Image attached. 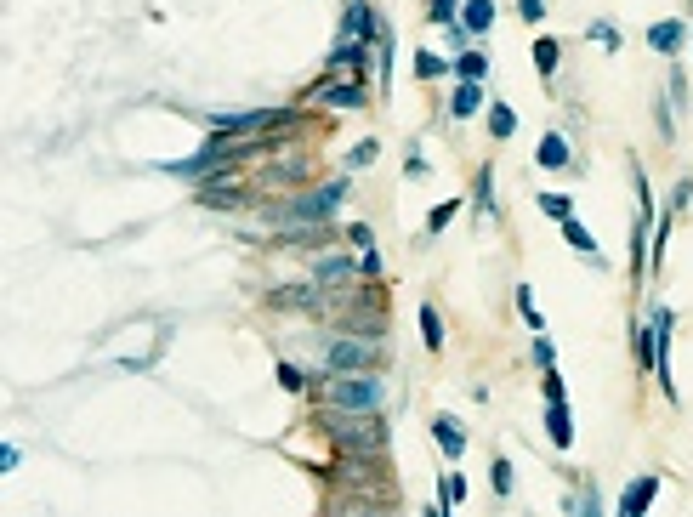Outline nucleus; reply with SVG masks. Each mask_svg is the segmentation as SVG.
Segmentation results:
<instances>
[{
    "mask_svg": "<svg viewBox=\"0 0 693 517\" xmlns=\"http://www.w3.org/2000/svg\"><path fill=\"white\" fill-rule=\"evenodd\" d=\"M324 381V404L336 410H381L387 404V387L375 370H319Z\"/></svg>",
    "mask_w": 693,
    "mask_h": 517,
    "instance_id": "obj_1",
    "label": "nucleus"
},
{
    "mask_svg": "<svg viewBox=\"0 0 693 517\" xmlns=\"http://www.w3.org/2000/svg\"><path fill=\"white\" fill-rule=\"evenodd\" d=\"M341 199H347V182H324V188H307V194H296L290 205H279L273 211V222H296V228H324L330 216L341 211Z\"/></svg>",
    "mask_w": 693,
    "mask_h": 517,
    "instance_id": "obj_2",
    "label": "nucleus"
},
{
    "mask_svg": "<svg viewBox=\"0 0 693 517\" xmlns=\"http://www.w3.org/2000/svg\"><path fill=\"white\" fill-rule=\"evenodd\" d=\"M381 364V336H330L324 347V370H375Z\"/></svg>",
    "mask_w": 693,
    "mask_h": 517,
    "instance_id": "obj_3",
    "label": "nucleus"
},
{
    "mask_svg": "<svg viewBox=\"0 0 693 517\" xmlns=\"http://www.w3.org/2000/svg\"><path fill=\"white\" fill-rule=\"evenodd\" d=\"M290 108H250V114H211V131L222 137H262L273 125H285Z\"/></svg>",
    "mask_w": 693,
    "mask_h": 517,
    "instance_id": "obj_4",
    "label": "nucleus"
},
{
    "mask_svg": "<svg viewBox=\"0 0 693 517\" xmlns=\"http://www.w3.org/2000/svg\"><path fill=\"white\" fill-rule=\"evenodd\" d=\"M370 46L375 40H336V52H330V63H324V80H364V74L375 69Z\"/></svg>",
    "mask_w": 693,
    "mask_h": 517,
    "instance_id": "obj_5",
    "label": "nucleus"
},
{
    "mask_svg": "<svg viewBox=\"0 0 693 517\" xmlns=\"http://www.w3.org/2000/svg\"><path fill=\"white\" fill-rule=\"evenodd\" d=\"M671 330H676V313L671 307H654V319H648V336H654V375L665 398H676V381H671Z\"/></svg>",
    "mask_w": 693,
    "mask_h": 517,
    "instance_id": "obj_6",
    "label": "nucleus"
},
{
    "mask_svg": "<svg viewBox=\"0 0 693 517\" xmlns=\"http://www.w3.org/2000/svg\"><path fill=\"white\" fill-rule=\"evenodd\" d=\"M313 108H336V114L370 108V91H364V80H319L313 86Z\"/></svg>",
    "mask_w": 693,
    "mask_h": 517,
    "instance_id": "obj_7",
    "label": "nucleus"
},
{
    "mask_svg": "<svg viewBox=\"0 0 693 517\" xmlns=\"http://www.w3.org/2000/svg\"><path fill=\"white\" fill-rule=\"evenodd\" d=\"M387 29V23L375 18L370 0H347V12H341V40H375Z\"/></svg>",
    "mask_w": 693,
    "mask_h": 517,
    "instance_id": "obj_8",
    "label": "nucleus"
},
{
    "mask_svg": "<svg viewBox=\"0 0 693 517\" xmlns=\"http://www.w3.org/2000/svg\"><path fill=\"white\" fill-rule=\"evenodd\" d=\"M693 40V29L682 18H659V23H648V46H654L659 57H676L682 46Z\"/></svg>",
    "mask_w": 693,
    "mask_h": 517,
    "instance_id": "obj_9",
    "label": "nucleus"
},
{
    "mask_svg": "<svg viewBox=\"0 0 693 517\" xmlns=\"http://www.w3.org/2000/svg\"><path fill=\"white\" fill-rule=\"evenodd\" d=\"M534 165H540V171H574L569 137H563V131H546V137H540V148H534Z\"/></svg>",
    "mask_w": 693,
    "mask_h": 517,
    "instance_id": "obj_10",
    "label": "nucleus"
},
{
    "mask_svg": "<svg viewBox=\"0 0 693 517\" xmlns=\"http://www.w3.org/2000/svg\"><path fill=\"white\" fill-rule=\"evenodd\" d=\"M659 495V472H642L637 483H625V495H620V517H642L648 506H654Z\"/></svg>",
    "mask_w": 693,
    "mask_h": 517,
    "instance_id": "obj_11",
    "label": "nucleus"
},
{
    "mask_svg": "<svg viewBox=\"0 0 693 517\" xmlns=\"http://www.w3.org/2000/svg\"><path fill=\"white\" fill-rule=\"evenodd\" d=\"M432 444L444 449L449 461H461L466 455V427L455 421V415H432Z\"/></svg>",
    "mask_w": 693,
    "mask_h": 517,
    "instance_id": "obj_12",
    "label": "nucleus"
},
{
    "mask_svg": "<svg viewBox=\"0 0 693 517\" xmlns=\"http://www.w3.org/2000/svg\"><path fill=\"white\" fill-rule=\"evenodd\" d=\"M546 438L557 449L574 444V415H569V398H546Z\"/></svg>",
    "mask_w": 693,
    "mask_h": 517,
    "instance_id": "obj_13",
    "label": "nucleus"
},
{
    "mask_svg": "<svg viewBox=\"0 0 693 517\" xmlns=\"http://www.w3.org/2000/svg\"><path fill=\"white\" fill-rule=\"evenodd\" d=\"M267 302H273V307H313V313H319V307H324V285L313 279V285H285V290H267Z\"/></svg>",
    "mask_w": 693,
    "mask_h": 517,
    "instance_id": "obj_14",
    "label": "nucleus"
},
{
    "mask_svg": "<svg viewBox=\"0 0 693 517\" xmlns=\"http://www.w3.org/2000/svg\"><path fill=\"white\" fill-rule=\"evenodd\" d=\"M199 205H205V211H239V205H245V188H239V182H205V188H199Z\"/></svg>",
    "mask_w": 693,
    "mask_h": 517,
    "instance_id": "obj_15",
    "label": "nucleus"
},
{
    "mask_svg": "<svg viewBox=\"0 0 693 517\" xmlns=\"http://www.w3.org/2000/svg\"><path fill=\"white\" fill-rule=\"evenodd\" d=\"M557 63H563V40H557V35H534V74H540V80H551V74H557Z\"/></svg>",
    "mask_w": 693,
    "mask_h": 517,
    "instance_id": "obj_16",
    "label": "nucleus"
},
{
    "mask_svg": "<svg viewBox=\"0 0 693 517\" xmlns=\"http://www.w3.org/2000/svg\"><path fill=\"white\" fill-rule=\"evenodd\" d=\"M478 108H483V86H478V80H461L455 97H449V120H472Z\"/></svg>",
    "mask_w": 693,
    "mask_h": 517,
    "instance_id": "obj_17",
    "label": "nucleus"
},
{
    "mask_svg": "<svg viewBox=\"0 0 693 517\" xmlns=\"http://www.w3.org/2000/svg\"><path fill=\"white\" fill-rule=\"evenodd\" d=\"M489 137H495V143H512V137H517V108L506 103V97L489 103Z\"/></svg>",
    "mask_w": 693,
    "mask_h": 517,
    "instance_id": "obj_18",
    "label": "nucleus"
},
{
    "mask_svg": "<svg viewBox=\"0 0 693 517\" xmlns=\"http://www.w3.org/2000/svg\"><path fill=\"white\" fill-rule=\"evenodd\" d=\"M563 239H569V245L586 256V262H603V256H597V233H591L580 216H563Z\"/></svg>",
    "mask_w": 693,
    "mask_h": 517,
    "instance_id": "obj_19",
    "label": "nucleus"
},
{
    "mask_svg": "<svg viewBox=\"0 0 693 517\" xmlns=\"http://www.w3.org/2000/svg\"><path fill=\"white\" fill-rule=\"evenodd\" d=\"M461 23L472 29V35H489V29H495V0H466Z\"/></svg>",
    "mask_w": 693,
    "mask_h": 517,
    "instance_id": "obj_20",
    "label": "nucleus"
},
{
    "mask_svg": "<svg viewBox=\"0 0 693 517\" xmlns=\"http://www.w3.org/2000/svg\"><path fill=\"white\" fill-rule=\"evenodd\" d=\"M421 341H427V353H444V319H438V307H421Z\"/></svg>",
    "mask_w": 693,
    "mask_h": 517,
    "instance_id": "obj_21",
    "label": "nucleus"
},
{
    "mask_svg": "<svg viewBox=\"0 0 693 517\" xmlns=\"http://www.w3.org/2000/svg\"><path fill=\"white\" fill-rule=\"evenodd\" d=\"M512 302H517V313H523V324H529L534 336H540V330H546V313H540V307H534L529 285H517V290H512Z\"/></svg>",
    "mask_w": 693,
    "mask_h": 517,
    "instance_id": "obj_22",
    "label": "nucleus"
},
{
    "mask_svg": "<svg viewBox=\"0 0 693 517\" xmlns=\"http://www.w3.org/2000/svg\"><path fill=\"white\" fill-rule=\"evenodd\" d=\"M375 160H381V143H375V137H364V143L347 148V171H370Z\"/></svg>",
    "mask_w": 693,
    "mask_h": 517,
    "instance_id": "obj_23",
    "label": "nucleus"
},
{
    "mask_svg": "<svg viewBox=\"0 0 693 517\" xmlns=\"http://www.w3.org/2000/svg\"><path fill=\"white\" fill-rule=\"evenodd\" d=\"M313 279H319V285H341V279H353V262H347V256H330V262H319Z\"/></svg>",
    "mask_w": 693,
    "mask_h": 517,
    "instance_id": "obj_24",
    "label": "nucleus"
},
{
    "mask_svg": "<svg viewBox=\"0 0 693 517\" xmlns=\"http://www.w3.org/2000/svg\"><path fill=\"white\" fill-rule=\"evenodd\" d=\"M449 69H455V63H444L438 52H415V74H421V80H444Z\"/></svg>",
    "mask_w": 693,
    "mask_h": 517,
    "instance_id": "obj_25",
    "label": "nucleus"
},
{
    "mask_svg": "<svg viewBox=\"0 0 693 517\" xmlns=\"http://www.w3.org/2000/svg\"><path fill=\"white\" fill-rule=\"evenodd\" d=\"M455 216H461V199H444V205H432V211H427V233H444Z\"/></svg>",
    "mask_w": 693,
    "mask_h": 517,
    "instance_id": "obj_26",
    "label": "nucleus"
},
{
    "mask_svg": "<svg viewBox=\"0 0 693 517\" xmlns=\"http://www.w3.org/2000/svg\"><path fill=\"white\" fill-rule=\"evenodd\" d=\"M455 74H461V80H483V74H489V57H483V52H461V57H455Z\"/></svg>",
    "mask_w": 693,
    "mask_h": 517,
    "instance_id": "obj_27",
    "label": "nucleus"
},
{
    "mask_svg": "<svg viewBox=\"0 0 693 517\" xmlns=\"http://www.w3.org/2000/svg\"><path fill=\"white\" fill-rule=\"evenodd\" d=\"M489 483H495L500 500L512 495V461H506V455H495V461H489Z\"/></svg>",
    "mask_w": 693,
    "mask_h": 517,
    "instance_id": "obj_28",
    "label": "nucleus"
},
{
    "mask_svg": "<svg viewBox=\"0 0 693 517\" xmlns=\"http://www.w3.org/2000/svg\"><path fill=\"white\" fill-rule=\"evenodd\" d=\"M455 18H461V0H432L427 6V23H438V29H449Z\"/></svg>",
    "mask_w": 693,
    "mask_h": 517,
    "instance_id": "obj_29",
    "label": "nucleus"
},
{
    "mask_svg": "<svg viewBox=\"0 0 693 517\" xmlns=\"http://www.w3.org/2000/svg\"><path fill=\"white\" fill-rule=\"evenodd\" d=\"M540 211H546L551 222H563V216H574V199L569 194H540Z\"/></svg>",
    "mask_w": 693,
    "mask_h": 517,
    "instance_id": "obj_30",
    "label": "nucleus"
},
{
    "mask_svg": "<svg viewBox=\"0 0 693 517\" xmlns=\"http://www.w3.org/2000/svg\"><path fill=\"white\" fill-rule=\"evenodd\" d=\"M461 500H466V483H461V478H444V483H438V512L461 506Z\"/></svg>",
    "mask_w": 693,
    "mask_h": 517,
    "instance_id": "obj_31",
    "label": "nucleus"
},
{
    "mask_svg": "<svg viewBox=\"0 0 693 517\" xmlns=\"http://www.w3.org/2000/svg\"><path fill=\"white\" fill-rule=\"evenodd\" d=\"M489 194H495V171H489V165H483V171H478V182H472V199H478L483 211H489V205H495V199H489Z\"/></svg>",
    "mask_w": 693,
    "mask_h": 517,
    "instance_id": "obj_32",
    "label": "nucleus"
},
{
    "mask_svg": "<svg viewBox=\"0 0 693 517\" xmlns=\"http://www.w3.org/2000/svg\"><path fill=\"white\" fill-rule=\"evenodd\" d=\"M347 245H353V250H375V228H370V222H353V228H347Z\"/></svg>",
    "mask_w": 693,
    "mask_h": 517,
    "instance_id": "obj_33",
    "label": "nucleus"
},
{
    "mask_svg": "<svg viewBox=\"0 0 693 517\" xmlns=\"http://www.w3.org/2000/svg\"><path fill=\"white\" fill-rule=\"evenodd\" d=\"M534 364H540V370H551V364H557V347L546 341V330L534 336Z\"/></svg>",
    "mask_w": 693,
    "mask_h": 517,
    "instance_id": "obj_34",
    "label": "nucleus"
},
{
    "mask_svg": "<svg viewBox=\"0 0 693 517\" xmlns=\"http://www.w3.org/2000/svg\"><path fill=\"white\" fill-rule=\"evenodd\" d=\"M540 393H546V398H569V393H563V375H557V364H551V370H540Z\"/></svg>",
    "mask_w": 693,
    "mask_h": 517,
    "instance_id": "obj_35",
    "label": "nucleus"
},
{
    "mask_svg": "<svg viewBox=\"0 0 693 517\" xmlns=\"http://www.w3.org/2000/svg\"><path fill=\"white\" fill-rule=\"evenodd\" d=\"M279 381H285L290 393H307V375L296 370V364H279Z\"/></svg>",
    "mask_w": 693,
    "mask_h": 517,
    "instance_id": "obj_36",
    "label": "nucleus"
},
{
    "mask_svg": "<svg viewBox=\"0 0 693 517\" xmlns=\"http://www.w3.org/2000/svg\"><path fill=\"white\" fill-rule=\"evenodd\" d=\"M591 40H597V46H608V52L620 46V35H614V23H591Z\"/></svg>",
    "mask_w": 693,
    "mask_h": 517,
    "instance_id": "obj_37",
    "label": "nucleus"
},
{
    "mask_svg": "<svg viewBox=\"0 0 693 517\" xmlns=\"http://www.w3.org/2000/svg\"><path fill=\"white\" fill-rule=\"evenodd\" d=\"M23 466V449L18 444H0V472H18Z\"/></svg>",
    "mask_w": 693,
    "mask_h": 517,
    "instance_id": "obj_38",
    "label": "nucleus"
},
{
    "mask_svg": "<svg viewBox=\"0 0 693 517\" xmlns=\"http://www.w3.org/2000/svg\"><path fill=\"white\" fill-rule=\"evenodd\" d=\"M688 194H693V177H682L671 188V205H665V211H682V205H688Z\"/></svg>",
    "mask_w": 693,
    "mask_h": 517,
    "instance_id": "obj_39",
    "label": "nucleus"
},
{
    "mask_svg": "<svg viewBox=\"0 0 693 517\" xmlns=\"http://www.w3.org/2000/svg\"><path fill=\"white\" fill-rule=\"evenodd\" d=\"M517 12H523V23H540L546 18V0H517Z\"/></svg>",
    "mask_w": 693,
    "mask_h": 517,
    "instance_id": "obj_40",
    "label": "nucleus"
},
{
    "mask_svg": "<svg viewBox=\"0 0 693 517\" xmlns=\"http://www.w3.org/2000/svg\"><path fill=\"white\" fill-rule=\"evenodd\" d=\"M665 91H671V103L682 108V97H688V86H682V69H671V86H665Z\"/></svg>",
    "mask_w": 693,
    "mask_h": 517,
    "instance_id": "obj_41",
    "label": "nucleus"
}]
</instances>
